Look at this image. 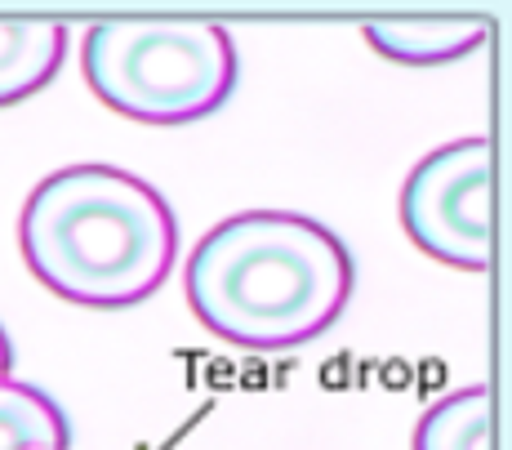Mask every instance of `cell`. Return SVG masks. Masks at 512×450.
<instances>
[{"label": "cell", "mask_w": 512, "mask_h": 450, "mask_svg": "<svg viewBox=\"0 0 512 450\" xmlns=\"http://www.w3.org/2000/svg\"><path fill=\"white\" fill-rule=\"evenodd\" d=\"M32 277L81 308H134L165 286L179 223L165 197L116 165H67L32 188L18 219Z\"/></svg>", "instance_id": "7a4b0ae2"}, {"label": "cell", "mask_w": 512, "mask_h": 450, "mask_svg": "<svg viewBox=\"0 0 512 450\" xmlns=\"http://www.w3.org/2000/svg\"><path fill=\"white\" fill-rule=\"evenodd\" d=\"M9 370H14V344H9L5 326H0V375H9Z\"/></svg>", "instance_id": "9c48e42d"}, {"label": "cell", "mask_w": 512, "mask_h": 450, "mask_svg": "<svg viewBox=\"0 0 512 450\" xmlns=\"http://www.w3.org/2000/svg\"><path fill=\"white\" fill-rule=\"evenodd\" d=\"M67 58V23L58 18H0V107L41 94Z\"/></svg>", "instance_id": "8992f818"}, {"label": "cell", "mask_w": 512, "mask_h": 450, "mask_svg": "<svg viewBox=\"0 0 512 450\" xmlns=\"http://www.w3.org/2000/svg\"><path fill=\"white\" fill-rule=\"evenodd\" d=\"M366 45L374 54H383L388 63L401 67H446L459 58L477 54L490 41V23L486 18H464V14H446V18H370L361 27Z\"/></svg>", "instance_id": "5b68a950"}, {"label": "cell", "mask_w": 512, "mask_h": 450, "mask_svg": "<svg viewBox=\"0 0 512 450\" xmlns=\"http://www.w3.org/2000/svg\"><path fill=\"white\" fill-rule=\"evenodd\" d=\"M490 388L472 384L459 393L432 401L415 424V450H490Z\"/></svg>", "instance_id": "ba28073f"}, {"label": "cell", "mask_w": 512, "mask_h": 450, "mask_svg": "<svg viewBox=\"0 0 512 450\" xmlns=\"http://www.w3.org/2000/svg\"><path fill=\"white\" fill-rule=\"evenodd\" d=\"M352 254L326 223L245 210L187 254L183 290L196 321L236 348L285 352L321 339L352 299Z\"/></svg>", "instance_id": "6da1fadb"}, {"label": "cell", "mask_w": 512, "mask_h": 450, "mask_svg": "<svg viewBox=\"0 0 512 450\" xmlns=\"http://www.w3.org/2000/svg\"><path fill=\"white\" fill-rule=\"evenodd\" d=\"M495 219V148L490 139H459L428 152L401 188V228L437 263L459 272L490 268Z\"/></svg>", "instance_id": "277c9868"}, {"label": "cell", "mask_w": 512, "mask_h": 450, "mask_svg": "<svg viewBox=\"0 0 512 450\" xmlns=\"http://www.w3.org/2000/svg\"><path fill=\"white\" fill-rule=\"evenodd\" d=\"M85 85L143 125H192L236 90V41L210 18H103L81 41Z\"/></svg>", "instance_id": "3957f363"}, {"label": "cell", "mask_w": 512, "mask_h": 450, "mask_svg": "<svg viewBox=\"0 0 512 450\" xmlns=\"http://www.w3.org/2000/svg\"><path fill=\"white\" fill-rule=\"evenodd\" d=\"M72 424L36 384L0 375V450H67Z\"/></svg>", "instance_id": "52a82bcc"}]
</instances>
